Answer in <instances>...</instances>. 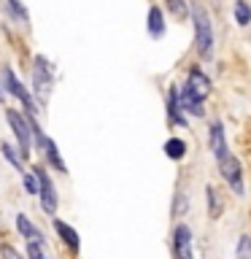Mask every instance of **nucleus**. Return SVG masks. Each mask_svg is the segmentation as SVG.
Returning a JSON list of instances; mask_svg holds the SVG:
<instances>
[{
    "mask_svg": "<svg viewBox=\"0 0 251 259\" xmlns=\"http://www.w3.org/2000/svg\"><path fill=\"white\" fill-rule=\"evenodd\" d=\"M192 22H194V44H197V54L208 60L211 52H214V30H211L208 11L202 6H192Z\"/></svg>",
    "mask_w": 251,
    "mask_h": 259,
    "instance_id": "nucleus-1",
    "label": "nucleus"
},
{
    "mask_svg": "<svg viewBox=\"0 0 251 259\" xmlns=\"http://www.w3.org/2000/svg\"><path fill=\"white\" fill-rule=\"evenodd\" d=\"M219 170H222V178L227 184L232 186L235 194H243V170H240V162L232 157V154H227V157L219 162Z\"/></svg>",
    "mask_w": 251,
    "mask_h": 259,
    "instance_id": "nucleus-2",
    "label": "nucleus"
},
{
    "mask_svg": "<svg viewBox=\"0 0 251 259\" xmlns=\"http://www.w3.org/2000/svg\"><path fill=\"white\" fill-rule=\"evenodd\" d=\"M32 84H35L38 103L46 105V100H49V87H52V73H49L44 57H38V60H35V68H32Z\"/></svg>",
    "mask_w": 251,
    "mask_h": 259,
    "instance_id": "nucleus-3",
    "label": "nucleus"
},
{
    "mask_svg": "<svg viewBox=\"0 0 251 259\" xmlns=\"http://www.w3.org/2000/svg\"><path fill=\"white\" fill-rule=\"evenodd\" d=\"M35 176H38V184H40V205L49 216H54L57 210V192H54V184L49 181V176L44 173L40 167H35Z\"/></svg>",
    "mask_w": 251,
    "mask_h": 259,
    "instance_id": "nucleus-4",
    "label": "nucleus"
},
{
    "mask_svg": "<svg viewBox=\"0 0 251 259\" xmlns=\"http://www.w3.org/2000/svg\"><path fill=\"white\" fill-rule=\"evenodd\" d=\"M176 259H197V254L192 248V232L186 224L176 227Z\"/></svg>",
    "mask_w": 251,
    "mask_h": 259,
    "instance_id": "nucleus-5",
    "label": "nucleus"
},
{
    "mask_svg": "<svg viewBox=\"0 0 251 259\" xmlns=\"http://www.w3.org/2000/svg\"><path fill=\"white\" fill-rule=\"evenodd\" d=\"M8 121H11V127H14V135L19 138V146H22V151L24 154H30V146H32V138H30V130H27V121H24L16 111H8L6 113Z\"/></svg>",
    "mask_w": 251,
    "mask_h": 259,
    "instance_id": "nucleus-6",
    "label": "nucleus"
},
{
    "mask_svg": "<svg viewBox=\"0 0 251 259\" xmlns=\"http://www.w3.org/2000/svg\"><path fill=\"white\" fill-rule=\"evenodd\" d=\"M3 81H6V87H8V92H14L16 97H19V100L24 103V105H27V108L30 111H38L35 108V103H32V97H30V92H27V89H24L22 84H19V81H16V76H14V70H3Z\"/></svg>",
    "mask_w": 251,
    "mask_h": 259,
    "instance_id": "nucleus-7",
    "label": "nucleus"
},
{
    "mask_svg": "<svg viewBox=\"0 0 251 259\" xmlns=\"http://www.w3.org/2000/svg\"><path fill=\"white\" fill-rule=\"evenodd\" d=\"M211 151H214V157L222 162L227 154V138H224V127L219 124V121H214V124H211Z\"/></svg>",
    "mask_w": 251,
    "mask_h": 259,
    "instance_id": "nucleus-8",
    "label": "nucleus"
},
{
    "mask_svg": "<svg viewBox=\"0 0 251 259\" xmlns=\"http://www.w3.org/2000/svg\"><path fill=\"white\" fill-rule=\"evenodd\" d=\"M186 87H189L197 97H202V100H205L208 92H211V81H208V76L202 70H192L189 78H186Z\"/></svg>",
    "mask_w": 251,
    "mask_h": 259,
    "instance_id": "nucleus-9",
    "label": "nucleus"
},
{
    "mask_svg": "<svg viewBox=\"0 0 251 259\" xmlns=\"http://www.w3.org/2000/svg\"><path fill=\"white\" fill-rule=\"evenodd\" d=\"M181 108H186V113H192V116H202V97H197L192 92L189 87H181Z\"/></svg>",
    "mask_w": 251,
    "mask_h": 259,
    "instance_id": "nucleus-10",
    "label": "nucleus"
},
{
    "mask_svg": "<svg viewBox=\"0 0 251 259\" xmlns=\"http://www.w3.org/2000/svg\"><path fill=\"white\" fill-rule=\"evenodd\" d=\"M16 227H19V232L24 235V238H27V243H44L40 232L30 224V219H27V216H16Z\"/></svg>",
    "mask_w": 251,
    "mask_h": 259,
    "instance_id": "nucleus-11",
    "label": "nucleus"
},
{
    "mask_svg": "<svg viewBox=\"0 0 251 259\" xmlns=\"http://www.w3.org/2000/svg\"><path fill=\"white\" fill-rule=\"evenodd\" d=\"M54 227H57V232H60V238L68 243L73 251H76V248H78V232L73 230V227H68L65 222H54Z\"/></svg>",
    "mask_w": 251,
    "mask_h": 259,
    "instance_id": "nucleus-12",
    "label": "nucleus"
},
{
    "mask_svg": "<svg viewBox=\"0 0 251 259\" xmlns=\"http://www.w3.org/2000/svg\"><path fill=\"white\" fill-rule=\"evenodd\" d=\"M149 32L154 38H159L162 32H165V22H162V11H159V8H151V11H149Z\"/></svg>",
    "mask_w": 251,
    "mask_h": 259,
    "instance_id": "nucleus-13",
    "label": "nucleus"
},
{
    "mask_svg": "<svg viewBox=\"0 0 251 259\" xmlns=\"http://www.w3.org/2000/svg\"><path fill=\"white\" fill-rule=\"evenodd\" d=\"M165 154L170 159H181L184 154H186V146H184V141H178V138H170V141L165 143Z\"/></svg>",
    "mask_w": 251,
    "mask_h": 259,
    "instance_id": "nucleus-14",
    "label": "nucleus"
},
{
    "mask_svg": "<svg viewBox=\"0 0 251 259\" xmlns=\"http://www.w3.org/2000/svg\"><path fill=\"white\" fill-rule=\"evenodd\" d=\"M235 22H238L240 27H246L251 22V8H248L246 0H238V3H235Z\"/></svg>",
    "mask_w": 251,
    "mask_h": 259,
    "instance_id": "nucleus-15",
    "label": "nucleus"
},
{
    "mask_svg": "<svg viewBox=\"0 0 251 259\" xmlns=\"http://www.w3.org/2000/svg\"><path fill=\"white\" fill-rule=\"evenodd\" d=\"M208 213L214 216V219L222 213V205H219V194H216L214 186H208Z\"/></svg>",
    "mask_w": 251,
    "mask_h": 259,
    "instance_id": "nucleus-16",
    "label": "nucleus"
},
{
    "mask_svg": "<svg viewBox=\"0 0 251 259\" xmlns=\"http://www.w3.org/2000/svg\"><path fill=\"white\" fill-rule=\"evenodd\" d=\"M27 259H46L44 243H27Z\"/></svg>",
    "mask_w": 251,
    "mask_h": 259,
    "instance_id": "nucleus-17",
    "label": "nucleus"
},
{
    "mask_svg": "<svg viewBox=\"0 0 251 259\" xmlns=\"http://www.w3.org/2000/svg\"><path fill=\"white\" fill-rule=\"evenodd\" d=\"M35 170H32V173H27L24 176V189H27L30 194H35V192H40V184H35Z\"/></svg>",
    "mask_w": 251,
    "mask_h": 259,
    "instance_id": "nucleus-18",
    "label": "nucleus"
},
{
    "mask_svg": "<svg viewBox=\"0 0 251 259\" xmlns=\"http://www.w3.org/2000/svg\"><path fill=\"white\" fill-rule=\"evenodd\" d=\"M3 154H6V159L11 162L14 167H22V162H19V157H16V154H14V149H11V146H8V143L3 146Z\"/></svg>",
    "mask_w": 251,
    "mask_h": 259,
    "instance_id": "nucleus-19",
    "label": "nucleus"
},
{
    "mask_svg": "<svg viewBox=\"0 0 251 259\" xmlns=\"http://www.w3.org/2000/svg\"><path fill=\"white\" fill-rule=\"evenodd\" d=\"M168 6H170V11H173L176 16L184 14V0H168Z\"/></svg>",
    "mask_w": 251,
    "mask_h": 259,
    "instance_id": "nucleus-20",
    "label": "nucleus"
},
{
    "mask_svg": "<svg viewBox=\"0 0 251 259\" xmlns=\"http://www.w3.org/2000/svg\"><path fill=\"white\" fill-rule=\"evenodd\" d=\"M3 256H6V259H22V256L16 254V251H14L11 246H3Z\"/></svg>",
    "mask_w": 251,
    "mask_h": 259,
    "instance_id": "nucleus-21",
    "label": "nucleus"
},
{
    "mask_svg": "<svg viewBox=\"0 0 251 259\" xmlns=\"http://www.w3.org/2000/svg\"><path fill=\"white\" fill-rule=\"evenodd\" d=\"M8 3L14 6V11L19 14V16H24V6H22V0H8Z\"/></svg>",
    "mask_w": 251,
    "mask_h": 259,
    "instance_id": "nucleus-22",
    "label": "nucleus"
}]
</instances>
